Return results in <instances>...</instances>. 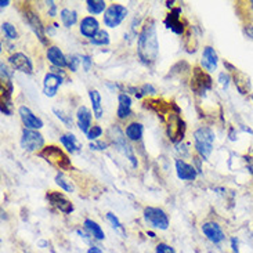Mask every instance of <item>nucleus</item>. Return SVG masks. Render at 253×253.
I'll return each instance as SVG.
<instances>
[{
	"instance_id": "obj_1",
	"label": "nucleus",
	"mask_w": 253,
	"mask_h": 253,
	"mask_svg": "<svg viewBox=\"0 0 253 253\" xmlns=\"http://www.w3.org/2000/svg\"><path fill=\"white\" fill-rule=\"evenodd\" d=\"M158 53H159V43H158L157 22L152 18H148L137 38V55L143 64L151 67L157 61Z\"/></svg>"
},
{
	"instance_id": "obj_2",
	"label": "nucleus",
	"mask_w": 253,
	"mask_h": 253,
	"mask_svg": "<svg viewBox=\"0 0 253 253\" xmlns=\"http://www.w3.org/2000/svg\"><path fill=\"white\" fill-rule=\"evenodd\" d=\"M216 140V134L211 127L202 126L194 131V145L195 151L202 159H208L213 151V144Z\"/></svg>"
},
{
	"instance_id": "obj_3",
	"label": "nucleus",
	"mask_w": 253,
	"mask_h": 253,
	"mask_svg": "<svg viewBox=\"0 0 253 253\" xmlns=\"http://www.w3.org/2000/svg\"><path fill=\"white\" fill-rule=\"evenodd\" d=\"M38 155L58 170H69L72 168L69 157L58 145H46Z\"/></svg>"
},
{
	"instance_id": "obj_4",
	"label": "nucleus",
	"mask_w": 253,
	"mask_h": 253,
	"mask_svg": "<svg viewBox=\"0 0 253 253\" xmlns=\"http://www.w3.org/2000/svg\"><path fill=\"white\" fill-rule=\"evenodd\" d=\"M22 15H24L25 22L31 27V29L34 31V34L36 35V38L39 39V42H41L43 46H47L48 47V43L50 42H48L47 36H46V28L43 27L42 20L39 18V14L36 13L34 8H31V7L25 4Z\"/></svg>"
},
{
	"instance_id": "obj_5",
	"label": "nucleus",
	"mask_w": 253,
	"mask_h": 253,
	"mask_svg": "<svg viewBox=\"0 0 253 253\" xmlns=\"http://www.w3.org/2000/svg\"><path fill=\"white\" fill-rule=\"evenodd\" d=\"M144 220L145 223L152 228H158V230H168L170 220L169 216L166 214L164 209L161 208H154V206H147L144 209Z\"/></svg>"
},
{
	"instance_id": "obj_6",
	"label": "nucleus",
	"mask_w": 253,
	"mask_h": 253,
	"mask_svg": "<svg viewBox=\"0 0 253 253\" xmlns=\"http://www.w3.org/2000/svg\"><path fill=\"white\" fill-rule=\"evenodd\" d=\"M21 148L27 152H41L44 148V137L42 136L38 130H22L21 134Z\"/></svg>"
},
{
	"instance_id": "obj_7",
	"label": "nucleus",
	"mask_w": 253,
	"mask_h": 253,
	"mask_svg": "<svg viewBox=\"0 0 253 253\" xmlns=\"http://www.w3.org/2000/svg\"><path fill=\"white\" fill-rule=\"evenodd\" d=\"M127 8L124 6V4H119V3H114L111 4L105 13H104L103 18H104V25L108 28H117L119 27L124 20L127 17Z\"/></svg>"
},
{
	"instance_id": "obj_8",
	"label": "nucleus",
	"mask_w": 253,
	"mask_h": 253,
	"mask_svg": "<svg viewBox=\"0 0 253 253\" xmlns=\"http://www.w3.org/2000/svg\"><path fill=\"white\" fill-rule=\"evenodd\" d=\"M126 134H124V131L118 127L117 125H114L110 129V137L111 140L114 141V144L118 147V150L121 151L122 154H124L125 157L129 159L130 162L133 164L134 168H137V161L136 157H134V154H133V151H131V147H130L129 144L126 143Z\"/></svg>"
},
{
	"instance_id": "obj_9",
	"label": "nucleus",
	"mask_w": 253,
	"mask_h": 253,
	"mask_svg": "<svg viewBox=\"0 0 253 253\" xmlns=\"http://www.w3.org/2000/svg\"><path fill=\"white\" fill-rule=\"evenodd\" d=\"M185 134V124L184 121L181 119L180 114H168V136L170 138L171 141L177 143L181 141L183 137Z\"/></svg>"
},
{
	"instance_id": "obj_10",
	"label": "nucleus",
	"mask_w": 253,
	"mask_h": 253,
	"mask_svg": "<svg viewBox=\"0 0 253 253\" xmlns=\"http://www.w3.org/2000/svg\"><path fill=\"white\" fill-rule=\"evenodd\" d=\"M212 78L206 74L204 69L199 67L194 68L192 72V81H191V89L197 94H205L208 90L212 89Z\"/></svg>"
},
{
	"instance_id": "obj_11",
	"label": "nucleus",
	"mask_w": 253,
	"mask_h": 253,
	"mask_svg": "<svg viewBox=\"0 0 253 253\" xmlns=\"http://www.w3.org/2000/svg\"><path fill=\"white\" fill-rule=\"evenodd\" d=\"M46 199H47L50 205L55 208L58 212L64 213V214H71V213L74 212V209H75L74 204L60 191H53V190L47 191Z\"/></svg>"
},
{
	"instance_id": "obj_12",
	"label": "nucleus",
	"mask_w": 253,
	"mask_h": 253,
	"mask_svg": "<svg viewBox=\"0 0 253 253\" xmlns=\"http://www.w3.org/2000/svg\"><path fill=\"white\" fill-rule=\"evenodd\" d=\"M201 230H202V233L206 238L214 245H220L221 242L226 241V234L223 231L221 226L216 221H206L202 224Z\"/></svg>"
},
{
	"instance_id": "obj_13",
	"label": "nucleus",
	"mask_w": 253,
	"mask_h": 253,
	"mask_svg": "<svg viewBox=\"0 0 253 253\" xmlns=\"http://www.w3.org/2000/svg\"><path fill=\"white\" fill-rule=\"evenodd\" d=\"M8 62L11 64V67L17 71H20L22 74L32 75L34 74V65L31 58L25 55L24 53H14L8 57Z\"/></svg>"
},
{
	"instance_id": "obj_14",
	"label": "nucleus",
	"mask_w": 253,
	"mask_h": 253,
	"mask_svg": "<svg viewBox=\"0 0 253 253\" xmlns=\"http://www.w3.org/2000/svg\"><path fill=\"white\" fill-rule=\"evenodd\" d=\"M18 115H20L25 129L39 130L43 127V121L39 117H36L34 112L28 108L27 105H21L20 108H18Z\"/></svg>"
},
{
	"instance_id": "obj_15",
	"label": "nucleus",
	"mask_w": 253,
	"mask_h": 253,
	"mask_svg": "<svg viewBox=\"0 0 253 253\" xmlns=\"http://www.w3.org/2000/svg\"><path fill=\"white\" fill-rule=\"evenodd\" d=\"M165 25L176 35H184L185 27L181 21V8L180 7L171 8L170 13L168 14L165 18Z\"/></svg>"
},
{
	"instance_id": "obj_16",
	"label": "nucleus",
	"mask_w": 253,
	"mask_h": 253,
	"mask_svg": "<svg viewBox=\"0 0 253 253\" xmlns=\"http://www.w3.org/2000/svg\"><path fill=\"white\" fill-rule=\"evenodd\" d=\"M62 83V76L55 72H47L43 78V93L44 96L54 97Z\"/></svg>"
},
{
	"instance_id": "obj_17",
	"label": "nucleus",
	"mask_w": 253,
	"mask_h": 253,
	"mask_svg": "<svg viewBox=\"0 0 253 253\" xmlns=\"http://www.w3.org/2000/svg\"><path fill=\"white\" fill-rule=\"evenodd\" d=\"M98 31H100V22L93 15H87V17L82 18L81 24H79V32L82 34V36L87 38L89 41L98 34Z\"/></svg>"
},
{
	"instance_id": "obj_18",
	"label": "nucleus",
	"mask_w": 253,
	"mask_h": 253,
	"mask_svg": "<svg viewBox=\"0 0 253 253\" xmlns=\"http://www.w3.org/2000/svg\"><path fill=\"white\" fill-rule=\"evenodd\" d=\"M176 173L177 177L183 181H194L197 176H198V170L192 166V165L187 164L183 159H176Z\"/></svg>"
},
{
	"instance_id": "obj_19",
	"label": "nucleus",
	"mask_w": 253,
	"mask_h": 253,
	"mask_svg": "<svg viewBox=\"0 0 253 253\" xmlns=\"http://www.w3.org/2000/svg\"><path fill=\"white\" fill-rule=\"evenodd\" d=\"M219 64V55L216 53V50L212 46H205L202 51V60L201 65L208 71V72H214L217 69Z\"/></svg>"
},
{
	"instance_id": "obj_20",
	"label": "nucleus",
	"mask_w": 253,
	"mask_h": 253,
	"mask_svg": "<svg viewBox=\"0 0 253 253\" xmlns=\"http://www.w3.org/2000/svg\"><path fill=\"white\" fill-rule=\"evenodd\" d=\"M91 121H93V114L91 111L86 107V105H81L78 111H76V122L82 133L87 134L89 130L91 129Z\"/></svg>"
},
{
	"instance_id": "obj_21",
	"label": "nucleus",
	"mask_w": 253,
	"mask_h": 253,
	"mask_svg": "<svg viewBox=\"0 0 253 253\" xmlns=\"http://www.w3.org/2000/svg\"><path fill=\"white\" fill-rule=\"evenodd\" d=\"M47 60L54 68H65L68 67L67 64V55L61 51L58 46H48L47 47Z\"/></svg>"
},
{
	"instance_id": "obj_22",
	"label": "nucleus",
	"mask_w": 253,
	"mask_h": 253,
	"mask_svg": "<svg viewBox=\"0 0 253 253\" xmlns=\"http://www.w3.org/2000/svg\"><path fill=\"white\" fill-rule=\"evenodd\" d=\"M118 110L117 117L119 119H127L131 115V98L127 93H121L118 96Z\"/></svg>"
},
{
	"instance_id": "obj_23",
	"label": "nucleus",
	"mask_w": 253,
	"mask_h": 253,
	"mask_svg": "<svg viewBox=\"0 0 253 253\" xmlns=\"http://www.w3.org/2000/svg\"><path fill=\"white\" fill-rule=\"evenodd\" d=\"M234 83H235V87L237 90L240 91L241 94H249V91H251V82H249V78H248L245 74H242L240 72L238 69H235L234 71Z\"/></svg>"
},
{
	"instance_id": "obj_24",
	"label": "nucleus",
	"mask_w": 253,
	"mask_h": 253,
	"mask_svg": "<svg viewBox=\"0 0 253 253\" xmlns=\"http://www.w3.org/2000/svg\"><path fill=\"white\" fill-rule=\"evenodd\" d=\"M83 227L84 230L87 231L91 238H94L97 241H103L105 238V234H104L101 226H98V223H96L94 220L86 219L83 221Z\"/></svg>"
},
{
	"instance_id": "obj_25",
	"label": "nucleus",
	"mask_w": 253,
	"mask_h": 253,
	"mask_svg": "<svg viewBox=\"0 0 253 253\" xmlns=\"http://www.w3.org/2000/svg\"><path fill=\"white\" fill-rule=\"evenodd\" d=\"M89 97H90V101H91L93 115H94L97 119H101V118H103L104 110H103V104H101V94H100V91L96 89L89 90Z\"/></svg>"
},
{
	"instance_id": "obj_26",
	"label": "nucleus",
	"mask_w": 253,
	"mask_h": 253,
	"mask_svg": "<svg viewBox=\"0 0 253 253\" xmlns=\"http://www.w3.org/2000/svg\"><path fill=\"white\" fill-rule=\"evenodd\" d=\"M60 141L71 154H76L82 150V144L78 141V138L74 134H62L60 137Z\"/></svg>"
},
{
	"instance_id": "obj_27",
	"label": "nucleus",
	"mask_w": 253,
	"mask_h": 253,
	"mask_svg": "<svg viewBox=\"0 0 253 253\" xmlns=\"http://www.w3.org/2000/svg\"><path fill=\"white\" fill-rule=\"evenodd\" d=\"M144 127L143 125L140 122H131L126 126V130H125V134L129 138L130 141H140L141 137H143Z\"/></svg>"
},
{
	"instance_id": "obj_28",
	"label": "nucleus",
	"mask_w": 253,
	"mask_h": 253,
	"mask_svg": "<svg viewBox=\"0 0 253 253\" xmlns=\"http://www.w3.org/2000/svg\"><path fill=\"white\" fill-rule=\"evenodd\" d=\"M60 18H61L62 25L65 28H72L78 22V13L71 8H62L60 11Z\"/></svg>"
},
{
	"instance_id": "obj_29",
	"label": "nucleus",
	"mask_w": 253,
	"mask_h": 253,
	"mask_svg": "<svg viewBox=\"0 0 253 253\" xmlns=\"http://www.w3.org/2000/svg\"><path fill=\"white\" fill-rule=\"evenodd\" d=\"M86 7H87V11L91 15H98V14L105 13V10L108 8L107 3L104 0H87Z\"/></svg>"
},
{
	"instance_id": "obj_30",
	"label": "nucleus",
	"mask_w": 253,
	"mask_h": 253,
	"mask_svg": "<svg viewBox=\"0 0 253 253\" xmlns=\"http://www.w3.org/2000/svg\"><path fill=\"white\" fill-rule=\"evenodd\" d=\"M55 184L58 185L60 188H62L64 191L67 192H74L75 191V185H74V183L69 180L62 171H60V173H57V176H55Z\"/></svg>"
},
{
	"instance_id": "obj_31",
	"label": "nucleus",
	"mask_w": 253,
	"mask_h": 253,
	"mask_svg": "<svg viewBox=\"0 0 253 253\" xmlns=\"http://www.w3.org/2000/svg\"><path fill=\"white\" fill-rule=\"evenodd\" d=\"M110 42V35H108L107 31H104V29H100L98 34L93 39H90V43L94 44V46H108Z\"/></svg>"
},
{
	"instance_id": "obj_32",
	"label": "nucleus",
	"mask_w": 253,
	"mask_h": 253,
	"mask_svg": "<svg viewBox=\"0 0 253 253\" xmlns=\"http://www.w3.org/2000/svg\"><path fill=\"white\" fill-rule=\"evenodd\" d=\"M1 31H3V34L6 36L7 39H10V41H15V39H18V32H17V29L14 27L13 24H10V22H3L1 24Z\"/></svg>"
},
{
	"instance_id": "obj_33",
	"label": "nucleus",
	"mask_w": 253,
	"mask_h": 253,
	"mask_svg": "<svg viewBox=\"0 0 253 253\" xmlns=\"http://www.w3.org/2000/svg\"><path fill=\"white\" fill-rule=\"evenodd\" d=\"M67 64H68L71 72H78L79 65H82V58H81V55H67Z\"/></svg>"
},
{
	"instance_id": "obj_34",
	"label": "nucleus",
	"mask_w": 253,
	"mask_h": 253,
	"mask_svg": "<svg viewBox=\"0 0 253 253\" xmlns=\"http://www.w3.org/2000/svg\"><path fill=\"white\" fill-rule=\"evenodd\" d=\"M103 133H104V130L100 125H93V126H91V129L89 130V133L86 134V137L89 138L90 141H97V140H98V137L103 136Z\"/></svg>"
},
{
	"instance_id": "obj_35",
	"label": "nucleus",
	"mask_w": 253,
	"mask_h": 253,
	"mask_svg": "<svg viewBox=\"0 0 253 253\" xmlns=\"http://www.w3.org/2000/svg\"><path fill=\"white\" fill-rule=\"evenodd\" d=\"M53 112H54L55 117L58 118V119H61L62 122L65 124V126H67V127H72V118H71V115H67L65 112L58 111L57 108H54V110H53Z\"/></svg>"
},
{
	"instance_id": "obj_36",
	"label": "nucleus",
	"mask_w": 253,
	"mask_h": 253,
	"mask_svg": "<svg viewBox=\"0 0 253 253\" xmlns=\"http://www.w3.org/2000/svg\"><path fill=\"white\" fill-rule=\"evenodd\" d=\"M155 253H176L174 248L165 244V242H159L155 248Z\"/></svg>"
},
{
	"instance_id": "obj_37",
	"label": "nucleus",
	"mask_w": 253,
	"mask_h": 253,
	"mask_svg": "<svg viewBox=\"0 0 253 253\" xmlns=\"http://www.w3.org/2000/svg\"><path fill=\"white\" fill-rule=\"evenodd\" d=\"M233 81V78H231V75L230 74H227V72H220L219 74V83L224 87V89H227L228 86H230V82Z\"/></svg>"
},
{
	"instance_id": "obj_38",
	"label": "nucleus",
	"mask_w": 253,
	"mask_h": 253,
	"mask_svg": "<svg viewBox=\"0 0 253 253\" xmlns=\"http://www.w3.org/2000/svg\"><path fill=\"white\" fill-rule=\"evenodd\" d=\"M107 220H108L111 224H112V227H114V228H117V230H124V226L121 224L119 219H118L114 213H111V212L107 213Z\"/></svg>"
},
{
	"instance_id": "obj_39",
	"label": "nucleus",
	"mask_w": 253,
	"mask_h": 253,
	"mask_svg": "<svg viewBox=\"0 0 253 253\" xmlns=\"http://www.w3.org/2000/svg\"><path fill=\"white\" fill-rule=\"evenodd\" d=\"M108 144L105 141H101V140H97V141H91L90 143V150L91 151H104L107 150Z\"/></svg>"
},
{
	"instance_id": "obj_40",
	"label": "nucleus",
	"mask_w": 253,
	"mask_h": 253,
	"mask_svg": "<svg viewBox=\"0 0 253 253\" xmlns=\"http://www.w3.org/2000/svg\"><path fill=\"white\" fill-rule=\"evenodd\" d=\"M244 34H245V36H247L248 39H251V41H253V20H249L244 25Z\"/></svg>"
},
{
	"instance_id": "obj_41",
	"label": "nucleus",
	"mask_w": 253,
	"mask_h": 253,
	"mask_svg": "<svg viewBox=\"0 0 253 253\" xmlns=\"http://www.w3.org/2000/svg\"><path fill=\"white\" fill-rule=\"evenodd\" d=\"M81 58H82V65L83 69H84V72H89L91 67H93V60H91V57L89 55H81Z\"/></svg>"
},
{
	"instance_id": "obj_42",
	"label": "nucleus",
	"mask_w": 253,
	"mask_h": 253,
	"mask_svg": "<svg viewBox=\"0 0 253 253\" xmlns=\"http://www.w3.org/2000/svg\"><path fill=\"white\" fill-rule=\"evenodd\" d=\"M46 4L48 7V15L50 17H55L57 15V6H55V1L50 0V1H46Z\"/></svg>"
},
{
	"instance_id": "obj_43",
	"label": "nucleus",
	"mask_w": 253,
	"mask_h": 253,
	"mask_svg": "<svg viewBox=\"0 0 253 253\" xmlns=\"http://www.w3.org/2000/svg\"><path fill=\"white\" fill-rule=\"evenodd\" d=\"M87 253H103V251H101V248L100 247H90L89 249H87Z\"/></svg>"
},
{
	"instance_id": "obj_44",
	"label": "nucleus",
	"mask_w": 253,
	"mask_h": 253,
	"mask_svg": "<svg viewBox=\"0 0 253 253\" xmlns=\"http://www.w3.org/2000/svg\"><path fill=\"white\" fill-rule=\"evenodd\" d=\"M8 4H10V0H1V1H0V7H1V8H4V7H7Z\"/></svg>"
},
{
	"instance_id": "obj_45",
	"label": "nucleus",
	"mask_w": 253,
	"mask_h": 253,
	"mask_svg": "<svg viewBox=\"0 0 253 253\" xmlns=\"http://www.w3.org/2000/svg\"><path fill=\"white\" fill-rule=\"evenodd\" d=\"M248 170H249V173L253 176V164L248 165Z\"/></svg>"
},
{
	"instance_id": "obj_46",
	"label": "nucleus",
	"mask_w": 253,
	"mask_h": 253,
	"mask_svg": "<svg viewBox=\"0 0 253 253\" xmlns=\"http://www.w3.org/2000/svg\"><path fill=\"white\" fill-rule=\"evenodd\" d=\"M148 235H150L151 238H155V234L152 233V231H148Z\"/></svg>"
},
{
	"instance_id": "obj_47",
	"label": "nucleus",
	"mask_w": 253,
	"mask_h": 253,
	"mask_svg": "<svg viewBox=\"0 0 253 253\" xmlns=\"http://www.w3.org/2000/svg\"><path fill=\"white\" fill-rule=\"evenodd\" d=\"M249 7H251V8L253 10V0H252V1H249Z\"/></svg>"
},
{
	"instance_id": "obj_48",
	"label": "nucleus",
	"mask_w": 253,
	"mask_h": 253,
	"mask_svg": "<svg viewBox=\"0 0 253 253\" xmlns=\"http://www.w3.org/2000/svg\"><path fill=\"white\" fill-rule=\"evenodd\" d=\"M251 98H252V101H253V94H251Z\"/></svg>"
},
{
	"instance_id": "obj_49",
	"label": "nucleus",
	"mask_w": 253,
	"mask_h": 253,
	"mask_svg": "<svg viewBox=\"0 0 253 253\" xmlns=\"http://www.w3.org/2000/svg\"><path fill=\"white\" fill-rule=\"evenodd\" d=\"M25 253H31V252H25Z\"/></svg>"
}]
</instances>
